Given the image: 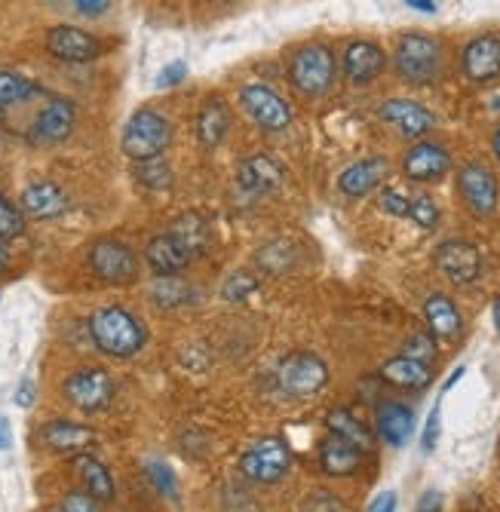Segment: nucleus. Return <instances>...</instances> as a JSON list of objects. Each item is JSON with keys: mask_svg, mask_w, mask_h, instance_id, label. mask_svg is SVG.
<instances>
[{"mask_svg": "<svg viewBox=\"0 0 500 512\" xmlns=\"http://www.w3.org/2000/svg\"><path fill=\"white\" fill-rule=\"evenodd\" d=\"M89 335H93V341L102 353H108L114 359L135 356L148 341L145 325L135 319L126 307H117V304L99 307L93 313V319H89Z\"/></svg>", "mask_w": 500, "mask_h": 512, "instance_id": "1", "label": "nucleus"}, {"mask_svg": "<svg viewBox=\"0 0 500 512\" xmlns=\"http://www.w3.org/2000/svg\"><path fill=\"white\" fill-rule=\"evenodd\" d=\"M120 145H123V154L135 163L163 157V151L172 145V123L160 111L142 108L126 120Z\"/></svg>", "mask_w": 500, "mask_h": 512, "instance_id": "2", "label": "nucleus"}, {"mask_svg": "<svg viewBox=\"0 0 500 512\" xmlns=\"http://www.w3.org/2000/svg\"><path fill=\"white\" fill-rule=\"evenodd\" d=\"M335 74H338V65H335V56L329 46L323 43H307L301 50L292 56L289 62V80L292 86L301 92L307 99H320L332 89L335 83Z\"/></svg>", "mask_w": 500, "mask_h": 512, "instance_id": "3", "label": "nucleus"}, {"mask_svg": "<svg viewBox=\"0 0 500 512\" xmlns=\"http://www.w3.org/2000/svg\"><path fill=\"white\" fill-rule=\"evenodd\" d=\"M396 74L415 86H427L439 77L442 46L430 34H402L393 53Z\"/></svg>", "mask_w": 500, "mask_h": 512, "instance_id": "4", "label": "nucleus"}, {"mask_svg": "<svg viewBox=\"0 0 500 512\" xmlns=\"http://www.w3.org/2000/svg\"><path fill=\"white\" fill-rule=\"evenodd\" d=\"M240 470L249 482L258 485H274L292 470V451L283 439L277 436H264L258 439L243 457H240Z\"/></svg>", "mask_w": 500, "mask_h": 512, "instance_id": "5", "label": "nucleus"}, {"mask_svg": "<svg viewBox=\"0 0 500 512\" xmlns=\"http://www.w3.org/2000/svg\"><path fill=\"white\" fill-rule=\"evenodd\" d=\"M89 270L108 286H129L139 276V258H135V252L126 243L102 237L89 246Z\"/></svg>", "mask_w": 500, "mask_h": 512, "instance_id": "6", "label": "nucleus"}, {"mask_svg": "<svg viewBox=\"0 0 500 512\" xmlns=\"http://www.w3.org/2000/svg\"><path fill=\"white\" fill-rule=\"evenodd\" d=\"M329 384V368L313 353H292L277 365V387L286 396H316Z\"/></svg>", "mask_w": 500, "mask_h": 512, "instance_id": "7", "label": "nucleus"}, {"mask_svg": "<svg viewBox=\"0 0 500 512\" xmlns=\"http://www.w3.org/2000/svg\"><path fill=\"white\" fill-rule=\"evenodd\" d=\"M240 108L246 111V117L267 129V132H280L292 123V108L289 102L280 96V92H274L270 86L264 83H246L240 89Z\"/></svg>", "mask_w": 500, "mask_h": 512, "instance_id": "8", "label": "nucleus"}, {"mask_svg": "<svg viewBox=\"0 0 500 512\" xmlns=\"http://www.w3.org/2000/svg\"><path fill=\"white\" fill-rule=\"evenodd\" d=\"M65 396L74 408H80L86 414L105 411L114 399V378L105 368H93V365L77 368L65 381Z\"/></svg>", "mask_w": 500, "mask_h": 512, "instance_id": "9", "label": "nucleus"}, {"mask_svg": "<svg viewBox=\"0 0 500 512\" xmlns=\"http://www.w3.org/2000/svg\"><path fill=\"white\" fill-rule=\"evenodd\" d=\"M458 191H461V197H464V203H467V209L473 215L491 218L497 212V203H500L497 178L482 163L461 166V172H458Z\"/></svg>", "mask_w": 500, "mask_h": 512, "instance_id": "10", "label": "nucleus"}, {"mask_svg": "<svg viewBox=\"0 0 500 512\" xmlns=\"http://www.w3.org/2000/svg\"><path fill=\"white\" fill-rule=\"evenodd\" d=\"M74 120H77L74 102L65 99V96H56V92H53L50 102H47V108L40 111V120H37V126H34V132H31L28 142H31V145H40V148L59 145V142H65V138L71 135Z\"/></svg>", "mask_w": 500, "mask_h": 512, "instance_id": "11", "label": "nucleus"}, {"mask_svg": "<svg viewBox=\"0 0 500 512\" xmlns=\"http://www.w3.org/2000/svg\"><path fill=\"white\" fill-rule=\"evenodd\" d=\"M436 267L458 286H470L482 273V258L479 249L464 243V240H448L436 249Z\"/></svg>", "mask_w": 500, "mask_h": 512, "instance_id": "12", "label": "nucleus"}, {"mask_svg": "<svg viewBox=\"0 0 500 512\" xmlns=\"http://www.w3.org/2000/svg\"><path fill=\"white\" fill-rule=\"evenodd\" d=\"M47 50L62 59V62H93L99 53H102V43L83 31V28H74V25H56L50 28L47 34Z\"/></svg>", "mask_w": 500, "mask_h": 512, "instance_id": "13", "label": "nucleus"}, {"mask_svg": "<svg viewBox=\"0 0 500 512\" xmlns=\"http://www.w3.org/2000/svg\"><path fill=\"white\" fill-rule=\"evenodd\" d=\"M283 181H286V172L270 154H255V157L243 160V166L237 169V184H240V191L249 197L274 194V191H280Z\"/></svg>", "mask_w": 500, "mask_h": 512, "instance_id": "14", "label": "nucleus"}, {"mask_svg": "<svg viewBox=\"0 0 500 512\" xmlns=\"http://www.w3.org/2000/svg\"><path fill=\"white\" fill-rule=\"evenodd\" d=\"M461 68L473 83H488L500 74V37L482 34L464 46Z\"/></svg>", "mask_w": 500, "mask_h": 512, "instance_id": "15", "label": "nucleus"}, {"mask_svg": "<svg viewBox=\"0 0 500 512\" xmlns=\"http://www.w3.org/2000/svg\"><path fill=\"white\" fill-rule=\"evenodd\" d=\"M387 68V56L378 43L372 40H353L344 53V74L353 86L372 83L381 71Z\"/></svg>", "mask_w": 500, "mask_h": 512, "instance_id": "16", "label": "nucleus"}, {"mask_svg": "<svg viewBox=\"0 0 500 512\" xmlns=\"http://www.w3.org/2000/svg\"><path fill=\"white\" fill-rule=\"evenodd\" d=\"M381 120L384 123H390V126H396L405 138H421V135H427L430 129H433V114L424 108V105H418V102H412V99H387L384 105H381Z\"/></svg>", "mask_w": 500, "mask_h": 512, "instance_id": "17", "label": "nucleus"}, {"mask_svg": "<svg viewBox=\"0 0 500 512\" xmlns=\"http://www.w3.org/2000/svg\"><path fill=\"white\" fill-rule=\"evenodd\" d=\"M390 175V163L387 157H369V160H359L353 166H347L338 178V188L344 197H366L375 188H381L384 178Z\"/></svg>", "mask_w": 500, "mask_h": 512, "instance_id": "18", "label": "nucleus"}, {"mask_svg": "<svg viewBox=\"0 0 500 512\" xmlns=\"http://www.w3.org/2000/svg\"><path fill=\"white\" fill-rule=\"evenodd\" d=\"M448 169H451L448 151L433 142H418L402 157V172L412 181H439Z\"/></svg>", "mask_w": 500, "mask_h": 512, "instance_id": "19", "label": "nucleus"}, {"mask_svg": "<svg viewBox=\"0 0 500 512\" xmlns=\"http://www.w3.org/2000/svg\"><path fill=\"white\" fill-rule=\"evenodd\" d=\"M68 209V197L59 184L53 181H34L25 188L22 194V212L37 218V221H50V218H59L62 212Z\"/></svg>", "mask_w": 500, "mask_h": 512, "instance_id": "20", "label": "nucleus"}, {"mask_svg": "<svg viewBox=\"0 0 500 512\" xmlns=\"http://www.w3.org/2000/svg\"><path fill=\"white\" fill-rule=\"evenodd\" d=\"M166 234L188 252V258L194 261V258H200L206 249H209V243H212V230H209V224H206V218L203 215H197V212H185V215H178L172 224H169V230Z\"/></svg>", "mask_w": 500, "mask_h": 512, "instance_id": "21", "label": "nucleus"}, {"mask_svg": "<svg viewBox=\"0 0 500 512\" xmlns=\"http://www.w3.org/2000/svg\"><path fill=\"white\" fill-rule=\"evenodd\" d=\"M43 445L59 454H83L96 445V433L74 421H53L43 427Z\"/></svg>", "mask_w": 500, "mask_h": 512, "instance_id": "22", "label": "nucleus"}, {"mask_svg": "<svg viewBox=\"0 0 500 512\" xmlns=\"http://www.w3.org/2000/svg\"><path fill=\"white\" fill-rule=\"evenodd\" d=\"M378 433L387 445L402 448L415 433V414L402 402H381L378 405Z\"/></svg>", "mask_w": 500, "mask_h": 512, "instance_id": "23", "label": "nucleus"}, {"mask_svg": "<svg viewBox=\"0 0 500 512\" xmlns=\"http://www.w3.org/2000/svg\"><path fill=\"white\" fill-rule=\"evenodd\" d=\"M424 316H427L433 338H442V341H454L464 329V319L448 295H430L424 301Z\"/></svg>", "mask_w": 500, "mask_h": 512, "instance_id": "24", "label": "nucleus"}, {"mask_svg": "<svg viewBox=\"0 0 500 512\" xmlns=\"http://www.w3.org/2000/svg\"><path fill=\"white\" fill-rule=\"evenodd\" d=\"M227 129H231V111H227L224 99H206L197 114V138L203 148H218L224 142Z\"/></svg>", "mask_w": 500, "mask_h": 512, "instance_id": "25", "label": "nucleus"}, {"mask_svg": "<svg viewBox=\"0 0 500 512\" xmlns=\"http://www.w3.org/2000/svg\"><path fill=\"white\" fill-rule=\"evenodd\" d=\"M145 261H148V267H151L157 276H175V273H181V270H185V267L191 264L188 252L181 249L169 234H160V237H154V240L148 243Z\"/></svg>", "mask_w": 500, "mask_h": 512, "instance_id": "26", "label": "nucleus"}, {"mask_svg": "<svg viewBox=\"0 0 500 512\" xmlns=\"http://www.w3.org/2000/svg\"><path fill=\"white\" fill-rule=\"evenodd\" d=\"M74 470H77V479L83 482V491L89 497H96L99 503H108L114 497V479H111V473L102 460H96L93 454L83 451L74 457Z\"/></svg>", "mask_w": 500, "mask_h": 512, "instance_id": "27", "label": "nucleus"}, {"mask_svg": "<svg viewBox=\"0 0 500 512\" xmlns=\"http://www.w3.org/2000/svg\"><path fill=\"white\" fill-rule=\"evenodd\" d=\"M381 378L393 387H402V390H424L433 378V371H430V365H424L418 359L396 356V359L384 362Z\"/></svg>", "mask_w": 500, "mask_h": 512, "instance_id": "28", "label": "nucleus"}, {"mask_svg": "<svg viewBox=\"0 0 500 512\" xmlns=\"http://www.w3.org/2000/svg\"><path fill=\"white\" fill-rule=\"evenodd\" d=\"M359 460H362V451L335 433H329L320 445V463L329 476H350L359 467Z\"/></svg>", "mask_w": 500, "mask_h": 512, "instance_id": "29", "label": "nucleus"}, {"mask_svg": "<svg viewBox=\"0 0 500 512\" xmlns=\"http://www.w3.org/2000/svg\"><path fill=\"white\" fill-rule=\"evenodd\" d=\"M326 427H329V433H335V436L347 439L350 445H356L362 454L372 451V433L366 430V424L356 421V417H353L347 408H335V411H329Z\"/></svg>", "mask_w": 500, "mask_h": 512, "instance_id": "30", "label": "nucleus"}, {"mask_svg": "<svg viewBox=\"0 0 500 512\" xmlns=\"http://www.w3.org/2000/svg\"><path fill=\"white\" fill-rule=\"evenodd\" d=\"M194 298H197L194 286L185 283V279H178V276H160L157 283H154V289H151V301L157 307H166V310L188 307Z\"/></svg>", "mask_w": 500, "mask_h": 512, "instance_id": "31", "label": "nucleus"}, {"mask_svg": "<svg viewBox=\"0 0 500 512\" xmlns=\"http://www.w3.org/2000/svg\"><path fill=\"white\" fill-rule=\"evenodd\" d=\"M255 261L267 273H286L295 264V249H292V243L277 240V243H267L264 249H258Z\"/></svg>", "mask_w": 500, "mask_h": 512, "instance_id": "32", "label": "nucleus"}, {"mask_svg": "<svg viewBox=\"0 0 500 512\" xmlns=\"http://www.w3.org/2000/svg\"><path fill=\"white\" fill-rule=\"evenodd\" d=\"M31 86L34 83L28 77L16 74V71H0V111L10 108L13 102H19Z\"/></svg>", "mask_w": 500, "mask_h": 512, "instance_id": "33", "label": "nucleus"}, {"mask_svg": "<svg viewBox=\"0 0 500 512\" xmlns=\"http://www.w3.org/2000/svg\"><path fill=\"white\" fill-rule=\"evenodd\" d=\"M139 178H142L145 188H151V191H166L169 184H172V169H169L160 157L142 160V163H139Z\"/></svg>", "mask_w": 500, "mask_h": 512, "instance_id": "34", "label": "nucleus"}, {"mask_svg": "<svg viewBox=\"0 0 500 512\" xmlns=\"http://www.w3.org/2000/svg\"><path fill=\"white\" fill-rule=\"evenodd\" d=\"M25 234V212L16 209L7 197H0V240H16Z\"/></svg>", "mask_w": 500, "mask_h": 512, "instance_id": "35", "label": "nucleus"}, {"mask_svg": "<svg viewBox=\"0 0 500 512\" xmlns=\"http://www.w3.org/2000/svg\"><path fill=\"white\" fill-rule=\"evenodd\" d=\"M255 289H258V276L249 270H237V273L227 276L221 295H224V301H246Z\"/></svg>", "mask_w": 500, "mask_h": 512, "instance_id": "36", "label": "nucleus"}, {"mask_svg": "<svg viewBox=\"0 0 500 512\" xmlns=\"http://www.w3.org/2000/svg\"><path fill=\"white\" fill-rule=\"evenodd\" d=\"M402 356L418 359L424 365H433V359H436V338L427 335V332H415L412 338L402 344Z\"/></svg>", "mask_w": 500, "mask_h": 512, "instance_id": "37", "label": "nucleus"}, {"mask_svg": "<svg viewBox=\"0 0 500 512\" xmlns=\"http://www.w3.org/2000/svg\"><path fill=\"white\" fill-rule=\"evenodd\" d=\"M408 218H415L421 227H433L439 221V209L427 194H421L415 200H408Z\"/></svg>", "mask_w": 500, "mask_h": 512, "instance_id": "38", "label": "nucleus"}, {"mask_svg": "<svg viewBox=\"0 0 500 512\" xmlns=\"http://www.w3.org/2000/svg\"><path fill=\"white\" fill-rule=\"evenodd\" d=\"M148 476H151V482L157 485V491L160 494H166V497H175V479H172V470L166 467V463H160V460H148Z\"/></svg>", "mask_w": 500, "mask_h": 512, "instance_id": "39", "label": "nucleus"}, {"mask_svg": "<svg viewBox=\"0 0 500 512\" xmlns=\"http://www.w3.org/2000/svg\"><path fill=\"white\" fill-rule=\"evenodd\" d=\"M62 512H102V503L86 491H71L62 500Z\"/></svg>", "mask_w": 500, "mask_h": 512, "instance_id": "40", "label": "nucleus"}, {"mask_svg": "<svg viewBox=\"0 0 500 512\" xmlns=\"http://www.w3.org/2000/svg\"><path fill=\"white\" fill-rule=\"evenodd\" d=\"M301 512H344V506H341V500H338V497H332V494L320 491V494H310V497L304 500Z\"/></svg>", "mask_w": 500, "mask_h": 512, "instance_id": "41", "label": "nucleus"}, {"mask_svg": "<svg viewBox=\"0 0 500 512\" xmlns=\"http://www.w3.org/2000/svg\"><path fill=\"white\" fill-rule=\"evenodd\" d=\"M188 77V65L185 62H169L163 71H160V77H157V83L163 86V89H169V86H175V83H181Z\"/></svg>", "mask_w": 500, "mask_h": 512, "instance_id": "42", "label": "nucleus"}, {"mask_svg": "<svg viewBox=\"0 0 500 512\" xmlns=\"http://www.w3.org/2000/svg\"><path fill=\"white\" fill-rule=\"evenodd\" d=\"M381 209H384L387 215L405 218V215H408V200H405L402 194H396V191H384V194H381Z\"/></svg>", "mask_w": 500, "mask_h": 512, "instance_id": "43", "label": "nucleus"}, {"mask_svg": "<svg viewBox=\"0 0 500 512\" xmlns=\"http://www.w3.org/2000/svg\"><path fill=\"white\" fill-rule=\"evenodd\" d=\"M436 439H439V408H433V411H430V417H427V427H424V436H421V448H424V454H433Z\"/></svg>", "mask_w": 500, "mask_h": 512, "instance_id": "44", "label": "nucleus"}, {"mask_svg": "<svg viewBox=\"0 0 500 512\" xmlns=\"http://www.w3.org/2000/svg\"><path fill=\"white\" fill-rule=\"evenodd\" d=\"M71 4H74V10H77L80 16L96 19V16H102V13H108L111 0H71Z\"/></svg>", "mask_w": 500, "mask_h": 512, "instance_id": "45", "label": "nucleus"}, {"mask_svg": "<svg viewBox=\"0 0 500 512\" xmlns=\"http://www.w3.org/2000/svg\"><path fill=\"white\" fill-rule=\"evenodd\" d=\"M415 512H442V494L436 488L424 491L421 500H418V509Z\"/></svg>", "mask_w": 500, "mask_h": 512, "instance_id": "46", "label": "nucleus"}, {"mask_svg": "<svg viewBox=\"0 0 500 512\" xmlns=\"http://www.w3.org/2000/svg\"><path fill=\"white\" fill-rule=\"evenodd\" d=\"M369 512H396V494H393V491L378 494L375 503L369 506Z\"/></svg>", "mask_w": 500, "mask_h": 512, "instance_id": "47", "label": "nucleus"}, {"mask_svg": "<svg viewBox=\"0 0 500 512\" xmlns=\"http://www.w3.org/2000/svg\"><path fill=\"white\" fill-rule=\"evenodd\" d=\"M31 402H34V381H31V378H22V384H19V390H16V405L28 408Z\"/></svg>", "mask_w": 500, "mask_h": 512, "instance_id": "48", "label": "nucleus"}, {"mask_svg": "<svg viewBox=\"0 0 500 512\" xmlns=\"http://www.w3.org/2000/svg\"><path fill=\"white\" fill-rule=\"evenodd\" d=\"M10 442H13V436H10V421H7L4 414H0V451H7Z\"/></svg>", "mask_w": 500, "mask_h": 512, "instance_id": "49", "label": "nucleus"}, {"mask_svg": "<svg viewBox=\"0 0 500 512\" xmlns=\"http://www.w3.org/2000/svg\"><path fill=\"white\" fill-rule=\"evenodd\" d=\"M405 4L421 13H436V0H405Z\"/></svg>", "mask_w": 500, "mask_h": 512, "instance_id": "50", "label": "nucleus"}, {"mask_svg": "<svg viewBox=\"0 0 500 512\" xmlns=\"http://www.w3.org/2000/svg\"><path fill=\"white\" fill-rule=\"evenodd\" d=\"M461 378H464V368H454V371H451V378H448V381H445V387H442V390H445V393H448V390H451V387H454V384H458V381H461Z\"/></svg>", "mask_w": 500, "mask_h": 512, "instance_id": "51", "label": "nucleus"}, {"mask_svg": "<svg viewBox=\"0 0 500 512\" xmlns=\"http://www.w3.org/2000/svg\"><path fill=\"white\" fill-rule=\"evenodd\" d=\"M10 267V252H7V240H0V270Z\"/></svg>", "mask_w": 500, "mask_h": 512, "instance_id": "52", "label": "nucleus"}, {"mask_svg": "<svg viewBox=\"0 0 500 512\" xmlns=\"http://www.w3.org/2000/svg\"><path fill=\"white\" fill-rule=\"evenodd\" d=\"M491 145H494V157L500 160V126L494 129V142H491Z\"/></svg>", "mask_w": 500, "mask_h": 512, "instance_id": "53", "label": "nucleus"}, {"mask_svg": "<svg viewBox=\"0 0 500 512\" xmlns=\"http://www.w3.org/2000/svg\"><path fill=\"white\" fill-rule=\"evenodd\" d=\"M494 325H497V332H500V298L494 301Z\"/></svg>", "mask_w": 500, "mask_h": 512, "instance_id": "54", "label": "nucleus"}]
</instances>
